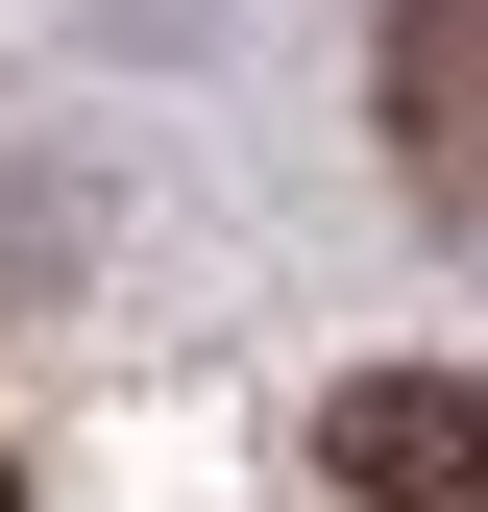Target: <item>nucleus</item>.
<instances>
[{"mask_svg":"<svg viewBox=\"0 0 488 512\" xmlns=\"http://www.w3.org/2000/svg\"><path fill=\"white\" fill-rule=\"evenodd\" d=\"M0 512H25V464H0Z\"/></svg>","mask_w":488,"mask_h":512,"instance_id":"3","label":"nucleus"},{"mask_svg":"<svg viewBox=\"0 0 488 512\" xmlns=\"http://www.w3.org/2000/svg\"><path fill=\"white\" fill-rule=\"evenodd\" d=\"M366 98H391V171H415V196L488 220V0H391V74H366Z\"/></svg>","mask_w":488,"mask_h":512,"instance_id":"2","label":"nucleus"},{"mask_svg":"<svg viewBox=\"0 0 488 512\" xmlns=\"http://www.w3.org/2000/svg\"><path fill=\"white\" fill-rule=\"evenodd\" d=\"M318 464L366 512H488V366H342V391H318Z\"/></svg>","mask_w":488,"mask_h":512,"instance_id":"1","label":"nucleus"}]
</instances>
